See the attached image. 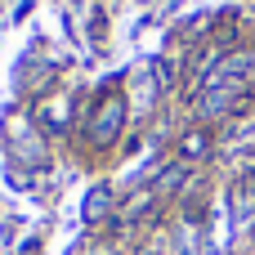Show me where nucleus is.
I'll list each match as a JSON object with an SVG mask.
<instances>
[{"instance_id":"6","label":"nucleus","mask_w":255,"mask_h":255,"mask_svg":"<svg viewBox=\"0 0 255 255\" xmlns=\"http://www.w3.org/2000/svg\"><path fill=\"white\" fill-rule=\"evenodd\" d=\"M139 255H152V251H139Z\"/></svg>"},{"instance_id":"2","label":"nucleus","mask_w":255,"mask_h":255,"mask_svg":"<svg viewBox=\"0 0 255 255\" xmlns=\"http://www.w3.org/2000/svg\"><path fill=\"white\" fill-rule=\"evenodd\" d=\"M108 211H112V188H108V184H94V188H90V197H85V206H81L85 224H99Z\"/></svg>"},{"instance_id":"4","label":"nucleus","mask_w":255,"mask_h":255,"mask_svg":"<svg viewBox=\"0 0 255 255\" xmlns=\"http://www.w3.org/2000/svg\"><path fill=\"white\" fill-rule=\"evenodd\" d=\"M206 152H211V134H206V130H193V134L179 139V157H184V161H202Z\"/></svg>"},{"instance_id":"3","label":"nucleus","mask_w":255,"mask_h":255,"mask_svg":"<svg viewBox=\"0 0 255 255\" xmlns=\"http://www.w3.org/2000/svg\"><path fill=\"white\" fill-rule=\"evenodd\" d=\"M184 179H188V161H175V166H166V170L157 175V184H152V197H170L175 188H184Z\"/></svg>"},{"instance_id":"1","label":"nucleus","mask_w":255,"mask_h":255,"mask_svg":"<svg viewBox=\"0 0 255 255\" xmlns=\"http://www.w3.org/2000/svg\"><path fill=\"white\" fill-rule=\"evenodd\" d=\"M121 126H126V99L121 94H103L99 108H94V117H90V126H85V134H90L94 148H112L117 134H121Z\"/></svg>"},{"instance_id":"5","label":"nucleus","mask_w":255,"mask_h":255,"mask_svg":"<svg viewBox=\"0 0 255 255\" xmlns=\"http://www.w3.org/2000/svg\"><path fill=\"white\" fill-rule=\"evenodd\" d=\"M175 255H197V229H193V224L179 229V238H175Z\"/></svg>"}]
</instances>
